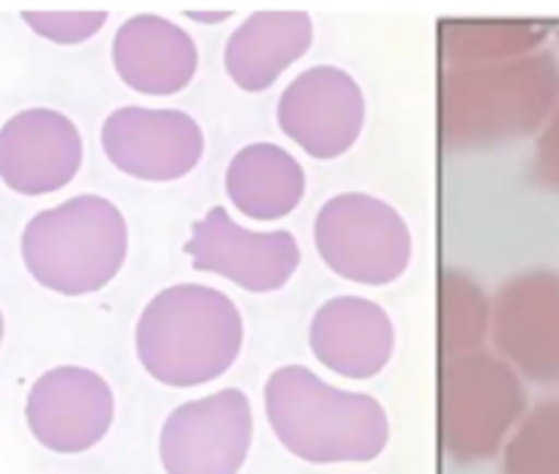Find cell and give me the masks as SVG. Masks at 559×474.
Returning <instances> with one entry per match:
<instances>
[{
	"instance_id": "8992f818",
	"label": "cell",
	"mask_w": 559,
	"mask_h": 474,
	"mask_svg": "<svg viewBox=\"0 0 559 474\" xmlns=\"http://www.w3.org/2000/svg\"><path fill=\"white\" fill-rule=\"evenodd\" d=\"M313 241L321 261L343 280L390 285L408 269L414 239L395 206L368 192H341L319 209Z\"/></svg>"
},
{
	"instance_id": "7c38bea8",
	"label": "cell",
	"mask_w": 559,
	"mask_h": 474,
	"mask_svg": "<svg viewBox=\"0 0 559 474\" xmlns=\"http://www.w3.org/2000/svg\"><path fill=\"white\" fill-rule=\"evenodd\" d=\"M25 417L41 447L61 455H80L107 436L116 417V395L96 370L61 365L31 387Z\"/></svg>"
},
{
	"instance_id": "ba28073f",
	"label": "cell",
	"mask_w": 559,
	"mask_h": 474,
	"mask_svg": "<svg viewBox=\"0 0 559 474\" xmlns=\"http://www.w3.org/2000/svg\"><path fill=\"white\" fill-rule=\"evenodd\" d=\"M491 341L519 376L559 384V272L530 269L497 291Z\"/></svg>"
},
{
	"instance_id": "8fae6325",
	"label": "cell",
	"mask_w": 559,
	"mask_h": 474,
	"mask_svg": "<svg viewBox=\"0 0 559 474\" xmlns=\"http://www.w3.org/2000/svg\"><path fill=\"white\" fill-rule=\"evenodd\" d=\"M365 94L341 67H310L280 94V129L313 159H337L365 127Z\"/></svg>"
},
{
	"instance_id": "5bb4252c",
	"label": "cell",
	"mask_w": 559,
	"mask_h": 474,
	"mask_svg": "<svg viewBox=\"0 0 559 474\" xmlns=\"http://www.w3.org/2000/svg\"><path fill=\"white\" fill-rule=\"evenodd\" d=\"M310 352L332 374L368 381L395 354V324L390 312L365 296H332L310 321Z\"/></svg>"
},
{
	"instance_id": "30bf717a",
	"label": "cell",
	"mask_w": 559,
	"mask_h": 474,
	"mask_svg": "<svg viewBox=\"0 0 559 474\" xmlns=\"http://www.w3.org/2000/svg\"><path fill=\"white\" fill-rule=\"evenodd\" d=\"M192 269L230 280L250 294H272L288 285L302 252L288 230H250L234 223L223 206L209 209L192 225L185 245Z\"/></svg>"
},
{
	"instance_id": "ac0fdd59",
	"label": "cell",
	"mask_w": 559,
	"mask_h": 474,
	"mask_svg": "<svg viewBox=\"0 0 559 474\" xmlns=\"http://www.w3.org/2000/svg\"><path fill=\"white\" fill-rule=\"evenodd\" d=\"M548 39V25L530 20H444L439 50L450 69L488 67L532 56Z\"/></svg>"
},
{
	"instance_id": "7402d4cb",
	"label": "cell",
	"mask_w": 559,
	"mask_h": 474,
	"mask_svg": "<svg viewBox=\"0 0 559 474\" xmlns=\"http://www.w3.org/2000/svg\"><path fill=\"white\" fill-rule=\"evenodd\" d=\"M532 179L548 192H559V105L537 132L532 154Z\"/></svg>"
},
{
	"instance_id": "e0dca14e",
	"label": "cell",
	"mask_w": 559,
	"mask_h": 474,
	"mask_svg": "<svg viewBox=\"0 0 559 474\" xmlns=\"http://www.w3.org/2000/svg\"><path fill=\"white\" fill-rule=\"evenodd\" d=\"M308 176L299 159L274 143H250L236 151L225 170V192L236 212L258 223L283 220L302 203Z\"/></svg>"
},
{
	"instance_id": "2e32d148",
	"label": "cell",
	"mask_w": 559,
	"mask_h": 474,
	"mask_svg": "<svg viewBox=\"0 0 559 474\" xmlns=\"http://www.w3.org/2000/svg\"><path fill=\"white\" fill-rule=\"evenodd\" d=\"M310 45L313 20L308 12H255L225 42V72L241 91L258 94L272 88Z\"/></svg>"
},
{
	"instance_id": "52a82bcc",
	"label": "cell",
	"mask_w": 559,
	"mask_h": 474,
	"mask_svg": "<svg viewBox=\"0 0 559 474\" xmlns=\"http://www.w3.org/2000/svg\"><path fill=\"white\" fill-rule=\"evenodd\" d=\"M250 447L252 406L236 387L181 403L159 430L165 474H239Z\"/></svg>"
},
{
	"instance_id": "ffe728a7",
	"label": "cell",
	"mask_w": 559,
	"mask_h": 474,
	"mask_svg": "<svg viewBox=\"0 0 559 474\" xmlns=\"http://www.w3.org/2000/svg\"><path fill=\"white\" fill-rule=\"evenodd\" d=\"M502 474H559V398L526 408L502 447Z\"/></svg>"
},
{
	"instance_id": "9c48e42d",
	"label": "cell",
	"mask_w": 559,
	"mask_h": 474,
	"mask_svg": "<svg viewBox=\"0 0 559 474\" xmlns=\"http://www.w3.org/2000/svg\"><path fill=\"white\" fill-rule=\"evenodd\" d=\"M99 140L112 168L140 181L185 179L206 149L201 123L168 107H118L102 123Z\"/></svg>"
},
{
	"instance_id": "603a6c76",
	"label": "cell",
	"mask_w": 559,
	"mask_h": 474,
	"mask_svg": "<svg viewBox=\"0 0 559 474\" xmlns=\"http://www.w3.org/2000/svg\"><path fill=\"white\" fill-rule=\"evenodd\" d=\"M0 343H3V312H0Z\"/></svg>"
},
{
	"instance_id": "d6986e66",
	"label": "cell",
	"mask_w": 559,
	"mask_h": 474,
	"mask_svg": "<svg viewBox=\"0 0 559 474\" xmlns=\"http://www.w3.org/2000/svg\"><path fill=\"white\" fill-rule=\"evenodd\" d=\"M491 330V301L472 274L442 269L439 274V348L442 357L477 352Z\"/></svg>"
},
{
	"instance_id": "3957f363",
	"label": "cell",
	"mask_w": 559,
	"mask_h": 474,
	"mask_svg": "<svg viewBox=\"0 0 559 474\" xmlns=\"http://www.w3.org/2000/svg\"><path fill=\"white\" fill-rule=\"evenodd\" d=\"M269 428L308 463H368L390 445V417L368 392L326 384L305 365H283L263 387Z\"/></svg>"
},
{
	"instance_id": "6da1fadb",
	"label": "cell",
	"mask_w": 559,
	"mask_h": 474,
	"mask_svg": "<svg viewBox=\"0 0 559 474\" xmlns=\"http://www.w3.org/2000/svg\"><path fill=\"white\" fill-rule=\"evenodd\" d=\"M559 105V61L537 50L488 67L448 69L439 132L448 151H483L540 132Z\"/></svg>"
},
{
	"instance_id": "7a4b0ae2",
	"label": "cell",
	"mask_w": 559,
	"mask_h": 474,
	"mask_svg": "<svg viewBox=\"0 0 559 474\" xmlns=\"http://www.w3.org/2000/svg\"><path fill=\"white\" fill-rule=\"evenodd\" d=\"M245 321L223 291L179 283L148 299L134 327V352L154 381L190 390L219 379L239 359Z\"/></svg>"
},
{
	"instance_id": "277c9868",
	"label": "cell",
	"mask_w": 559,
	"mask_h": 474,
	"mask_svg": "<svg viewBox=\"0 0 559 474\" xmlns=\"http://www.w3.org/2000/svg\"><path fill=\"white\" fill-rule=\"evenodd\" d=\"M129 228L121 209L102 195H78L36 214L23 230L31 277L63 296L96 294L121 272Z\"/></svg>"
},
{
	"instance_id": "44dd1931",
	"label": "cell",
	"mask_w": 559,
	"mask_h": 474,
	"mask_svg": "<svg viewBox=\"0 0 559 474\" xmlns=\"http://www.w3.org/2000/svg\"><path fill=\"white\" fill-rule=\"evenodd\" d=\"M25 23L56 45H83L107 23V12H25Z\"/></svg>"
},
{
	"instance_id": "5b68a950",
	"label": "cell",
	"mask_w": 559,
	"mask_h": 474,
	"mask_svg": "<svg viewBox=\"0 0 559 474\" xmlns=\"http://www.w3.org/2000/svg\"><path fill=\"white\" fill-rule=\"evenodd\" d=\"M526 414L521 376L499 354L448 357L439 374V441L450 461L480 463L497 455Z\"/></svg>"
},
{
	"instance_id": "9a60e30c",
	"label": "cell",
	"mask_w": 559,
	"mask_h": 474,
	"mask_svg": "<svg viewBox=\"0 0 559 474\" xmlns=\"http://www.w3.org/2000/svg\"><path fill=\"white\" fill-rule=\"evenodd\" d=\"M198 45L159 14H134L112 36V67L138 94L174 96L198 74Z\"/></svg>"
},
{
	"instance_id": "4fadbf2b",
	"label": "cell",
	"mask_w": 559,
	"mask_h": 474,
	"mask_svg": "<svg viewBox=\"0 0 559 474\" xmlns=\"http://www.w3.org/2000/svg\"><path fill=\"white\" fill-rule=\"evenodd\" d=\"M83 168V138L61 110L31 107L0 129V179L20 195H50Z\"/></svg>"
}]
</instances>
